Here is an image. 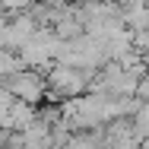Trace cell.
I'll list each match as a JSON object with an SVG mask.
<instances>
[{
	"mask_svg": "<svg viewBox=\"0 0 149 149\" xmlns=\"http://www.w3.org/2000/svg\"><path fill=\"white\" fill-rule=\"evenodd\" d=\"M3 86L10 89L13 102H22V105H32V108H41V105H45V95H48L45 73H35V70H19V73H13Z\"/></svg>",
	"mask_w": 149,
	"mask_h": 149,
	"instance_id": "cell-1",
	"label": "cell"
},
{
	"mask_svg": "<svg viewBox=\"0 0 149 149\" xmlns=\"http://www.w3.org/2000/svg\"><path fill=\"white\" fill-rule=\"evenodd\" d=\"M140 105H149V70L140 76V83H136V95H133Z\"/></svg>",
	"mask_w": 149,
	"mask_h": 149,
	"instance_id": "cell-2",
	"label": "cell"
}]
</instances>
